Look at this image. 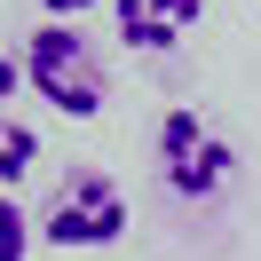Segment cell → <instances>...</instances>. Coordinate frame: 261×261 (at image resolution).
Segmentation results:
<instances>
[{"mask_svg":"<svg viewBox=\"0 0 261 261\" xmlns=\"http://www.w3.org/2000/svg\"><path fill=\"white\" fill-rule=\"evenodd\" d=\"M150 166H159L166 198H182V206H214V198L238 182V150H229V135L214 127L198 103H174V111L159 119V135H150Z\"/></svg>","mask_w":261,"mask_h":261,"instance_id":"1","label":"cell"},{"mask_svg":"<svg viewBox=\"0 0 261 261\" xmlns=\"http://www.w3.org/2000/svg\"><path fill=\"white\" fill-rule=\"evenodd\" d=\"M24 80L64 119H95L103 111V64H95V48H87V32L64 24V16H48V24L24 32Z\"/></svg>","mask_w":261,"mask_h":261,"instance_id":"2","label":"cell"},{"mask_svg":"<svg viewBox=\"0 0 261 261\" xmlns=\"http://www.w3.org/2000/svg\"><path fill=\"white\" fill-rule=\"evenodd\" d=\"M40 238L64 245V253H103V245L127 238V190H119L103 166H71L56 182V198L40 206Z\"/></svg>","mask_w":261,"mask_h":261,"instance_id":"3","label":"cell"},{"mask_svg":"<svg viewBox=\"0 0 261 261\" xmlns=\"http://www.w3.org/2000/svg\"><path fill=\"white\" fill-rule=\"evenodd\" d=\"M111 16L135 56H174L190 40V24L206 16V0H111Z\"/></svg>","mask_w":261,"mask_h":261,"instance_id":"4","label":"cell"},{"mask_svg":"<svg viewBox=\"0 0 261 261\" xmlns=\"http://www.w3.org/2000/svg\"><path fill=\"white\" fill-rule=\"evenodd\" d=\"M32 159H40V135L24 127V119L0 111V190H16V182L32 174Z\"/></svg>","mask_w":261,"mask_h":261,"instance_id":"5","label":"cell"},{"mask_svg":"<svg viewBox=\"0 0 261 261\" xmlns=\"http://www.w3.org/2000/svg\"><path fill=\"white\" fill-rule=\"evenodd\" d=\"M32 245H40V222L0 190V261H32Z\"/></svg>","mask_w":261,"mask_h":261,"instance_id":"6","label":"cell"},{"mask_svg":"<svg viewBox=\"0 0 261 261\" xmlns=\"http://www.w3.org/2000/svg\"><path fill=\"white\" fill-rule=\"evenodd\" d=\"M24 87V48H8V40H0V103L16 95Z\"/></svg>","mask_w":261,"mask_h":261,"instance_id":"7","label":"cell"},{"mask_svg":"<svg viewBox=\"0 0 261 261\" xmlns=\"http://www.w3.org/2000/svg\"><path fill=\"white\" fill-rule=\"evenodd\" d=\"M80 8H95V0H48V16H64V24H80Z\"/></svg>","mask_w":261,"mask_h":261,"instance_id":"8","label":"cell"}]
</instances>
